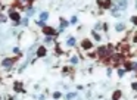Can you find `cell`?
<instances>
[{
	"label": "cell",
	"instance_id": "7a4b0ae2",
	"mask_svg": "<svg viewBox=\"0 0 137 100\" xmlns=\"http://www.w3.org/2000/svg\"><path fill=\"white\" fill-rule=\"evenodd\" d=\"M37 54H38V56H44V54H46L44 47H40V49H38V53H37Z\"/></svg>",
	"mask_w": 137,
	"mask_h": 100
},
{
	"label": "cell",
	"instance_id": "6da1fadb",
	"mask_svg": "<svg viewBox=\"0 0 137 100\" xmlns=\"http://www.w3.org/2000/svg\"><path fill=\"white\" fill-rule=\"evenodd\" d=\"M117 6L120 9H125L127 7V0H117Z\"/></svg>",
	"mask_w": 137,
	"mask_h": 100
},
{
	"label": "cell",
	"instance_id": "9a60e30c",
	"mask_svg": "<svg viewBox=\"0 0 137 100\" xmlns=\"http://www.w3.org/2000/svg\"><path fill=\"white\" fill-rule=\"evenodd\" d=\"M133 88H134V90H137V83H134V84H133Z\"/></svg>",
	"mask_w": 137,
	"mask_h": 100
},
{
	"label": "cell",
	"instance_id": "52a82bcc",
	"mask_svg": "<svg viewBox=\"0 0 137 100\" xmlns=\"http://www.w3.org/2000/svg\"><path fill=\"white\" fill-rule=\"evenodd\" d=\"M10 18H12V19H15V21H18V19H19V16H18V13H13V12L10 13Z\"/></svg>",
	"mask_w": 137,
	"mask_h": 100
},
{
	"label": "cell",
	"instance_id": "8fae6325",
	"mask_svg": "<svg viewBox=\"0 0 137 100\" xmlns=\"http://www.w3.org/2000/svg\"><path fill=\"white\" fill-rule=\"evenodd\" d=\"M53 97H55V99H61V93H58V91H56V93L53 94Z\"/></svg>",
	"mask_w": 137,
	"mask_h": 100
},
{
	"label": "cell",
	"instance_id": "7c38bea8",
	"mask_svg": "<svg viewBox=\"0 0 137 100\" xmlns=\"http://www.w3.org/2000/svg\"><path fill=\"white\" fill-rule=\"evenodd\" d=\"M103 6H105V7H109V6H111V1H109V0H106V1L103 3Z\"/></svg>",
	"mask_w": 137,
	"mask_h": 100
},
{
	"label": "cell",
	"instance_id": "8992f818",
	"mask_svg": "<svg viewBox=\"0 0 137 100\" xmlns=\"http://www.w3.org/2000/svg\"><path fill=\"white\" fill-rule=\"evenodd\" d=\"M40 18H41V21H46V19H47V18H49V15H47V13H46V12H43V13H41V15H40Z\"/></svg>",
	"mask_w": 137,
	"mask_h": 100
},
{
	"label": "cell",
	"instance_id": "277c9868",
	"mask_svg": "<svg viewBox=\"0 0 137 100\" xmlns=\"http://www.w3.org/2000/svg\"><path fill=\"white\" fill-rule=\"evenodd\" d=\"M74 97H77V93H69V94L66 96V99H68V100H72Z\"/></svg>",
	"mask_w": 137,
	"mask_h": 100
},
{
	"label": "cell",
	"instance_id": "30bf717a",
	"mask_svg": "<svg viewBox=\"0 0 137 100\" xmlns=\"http://www.w3.org/2000/svg\"><path fill=\"white\" fill-rule=\"evenodd\" d=\"M44 33H46V34H53L55 31H53L52 28H44Z\"/></svg>",
	"mask_w": 137,
	"mask_h": 100
},
{
	"label": "cell",
	"instance_id": "ba28073f",
	"mask_svg": "<svg viewBox=\"0 0 137 100\" xmlns=\"http://www.w3.org/2000/svg\"><path fill=\"white\" fill-rule=\"evenodd\" d=\"M124 30V25L122 24H117V31H122Z\"/></svg>",
	"mask_w": 137,
	"mask_h": 100
},
{
	"label": "cell",
	"instance_id": "2e32d148",
	"mask_svg": "<svg viewBox=\"0 0 137 100\" xmlns=\"http://www.w3.org/2000/svg\"><path fill=\"white\" fill-rule=\"evenodd\" d=\"M133 22H134V24H137V18H133Z\"/></svg>",
	"mask_w": 137,
	"mask_h": 100
},
{
	"label": "cell",
	"instance_id": "4fadbf2b",
	"mask_svg": "<svg viewBox=\"0 0 137 100\" xmlns=\"http://www.w3.org/2000/svg\"><path fill=\"white\" fill-rule=\"evenodd\" d=\"M71 62H72V63H77V62H78V57H77V56H74V57L71 59Z\"/></svg>",
	"mask_w": 137,
	"mask_h": 100
},
{
	"label": "cell",
	"instance_id": "5bb4252c",
	"mask_svg": "<svg viewBox=\"0 0 137 100\" xmlns=\"http://www.w3.org/2000/svg\"><path fill=\"white\" fill-rule=\"evenodd\" d=\"M118 75H120V77L124 75V69H120V71H118Z\"/></svg>",
	"mask_w": 137,
	"mask_h": 100
},
{
	"label": "cell",
	"instance_id": "3957f363",
	"mask_svg": "<svg viewBox=\"0 0 137 100\" xmlns=\"http://www.w3.org/2000/svg\"><path fill=\"white\" fill-rule=\"evenodd\" d=\"M3 65H4V66H10V65H12V60H10V59H4Z\"/></svg>",
	"mask_w": 137,
	"mask_h": 100
},
{
	"label": "cell",
	"instance_id": "5b68a950",
	"mask_svg": "<svg viewBox=\"0 0 137 100\" xmlns=\"http://www.w3.org/2000/svg\"><path fill=\"white\" fill-rule=\"evenodd\" d=\"M74 44H75V38H72V37H71V38L68 40V46H74Z\"/></svg>",
	"mask_w": 137,
	"mask_h": 100
},
{
	"label": "cell",
	"instance_id": "9c48e42d",
	"mask_svg": "<svg viewBox=\"0 0 137 100\" xmlns=\"http://www.w3.org/2000/svg\"><path fill=\"white\" fill-rule=\"evenodd\" d=\"M83 46H84V47H86V49H90V41H84V43H83Z\"/></svg>",
	"mask_w": 137,
	"mask_h": 100
}]
</instances>
